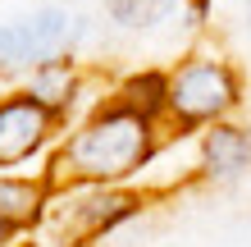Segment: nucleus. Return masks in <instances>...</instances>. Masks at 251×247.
Returning <instances> with one entry per match:
<instances>
[{
	"label": "nucleus",
	"mask_w": 251,
	"mask_h": 247,
	"mask_svg": "<svg viewBox=\"0 0 251 247\" xmlns=\"http://www.w3.org/2000/svg\"><path fill=\"white\" fill-rule=\"evenodd\" d=\"M165 137L169 133L160 124H146L137 114L119 110L110 96H100L60 137L41 174L50 179L55 192H64V188H132L137 174L155 165Z\"/></svg>",
	"instance_id": "1"
},
{
	"label": "nucleus",
	"mask_w": 251,
	"mask_h": 247,
	"mask_svg": "<svg viewBox=\"0 0 251 247\" xmlns=\"http://www.w3.org/2000/svg\"><path fill=\"white\" fill-rule=\"evenodd\" d=\"M247 101V74L224 51H192L169 69V124L178 137L238 119Z\"/></svg>",
	"instance_id": "2"
},
{
	"label": "nucleus",
	"mask_w": 251,
	"mask_h": 247,
	"mask_svg": "<svg viewBox=\"0 0 251 247\" xmlns=\"http://www.w3.org/2000/svg\"><path fill=\"white\" fill-rule=\"evenodd\" d=\"M146 197L137 188H64L55 192L46 234L55 247H92L132 215H142Z\"/></svg>",
	"instance_id": "3"
},
{
	"label": "nucleus",
	"mask_w": 251,
	"mask_h": 247,
	"mask_svg": "<svg viewBox=\"0 0 251 247\" xmlns=\"http://www.w3.org/2000/svg\"><path fill=\"white\" fill-rule=\"evenodd\" d=\"M78 37H82V19H73L60 5H46L14 23H0V78H14V74L27 78L37 64L73 55Z\"/></svg>",
	"instance_id": "4"
},
{
	"label": "nucleus",
	"mask_w": 251,
	"mask_h": 247,
	"mask_svg": "<svg viewBox=\"0 0 251 247\" xmlns=\"http://www.w3.org/2000/svg\"><path fill=\"white\" fill-rule=\"evenodd\" d=\"M64 124L50 110H41L23 87H5L0 92V174H14L19 165L46 156L60 147Z\"/></svg>",
	"instance_id": "5"
},
{
	"label": "nucleus",
	"mask_w": 251,
	"mask_h": 247,
	"mask_svg": "<svg viewBox=\"0 0 251 247\" xmlns=\"http://www.w3.org/2000/svg\"><path fill=\"white\" fill-rule=\"evenodd\" d=\"M251 169V128L242 119H224L197 133V179L210 188H228Z\"/></svg>",
	"instance_id": "6"
},
{
	"label": "nucleus",
	"mask_w": 251,
	"mask_h": 247,
	"mask_svg": "<svg viewBox=\"0 0 251 247\" xmlns=\"http://www.w3.org/2000/svg\"><path fill=\"white\" fill-rule=\"evenodd\" d=\"M50 206H55V188L46 174H0V220L19 238L46 229Z\"/></svg>",
	"instance_id": "7"
},
{
	"label": "nucleus",
	"mask_w": 251,
	"mask_h": 247,
	"mask_svg": "<svg viewBox=\"0 0 251 247\" xmlns=\"http://www.w3.org/2000/svg\"><path fill=\"white\" fill-rule=\"evenodd\" d=\"M82 69H78V60L73 55H60V60H46V64H37L32 74H27L19 87L27 96L37 101L41 110H50L55 119H60L64 128H69V119H73V110H78V96H82Z\"/></svg>",
	"instance_id": "8"
},
{
	"label": "nucleus",
	"mask_w": 251,
	"mask_h": 247,
	"mask_svg": "<svg viewBox=\"0 0 251 247\" xmlns=\"http://www.w3.org/2000/svg\"><path fill=\"white\" fill-rule=\"evenodd\" d=\"M119 110L137 114L146 124H169V69H132L105 92Z\"/></svg>",
	"instance_id": "9"
},
{
	"label": "nucleus",
	"mask_w": 251,
	"mask_h": 247,
	"mask_svg": "<svg viewBox=\"0 0 251 247\" xmlns=\"http://www.w3.org/2000/svg\"><path fill=\"white\" fill-rule=\"evenodd\" d=\"M183 0H105V19L128 27V32H142V27L165 23L169 14H178Z\"/></svg>",
	"instance_id": "10"
},
{
	"label": "nucleus",
	"mask_w": 251,
	"mask_h": 247,
	"mask_svg": "<svg viewBox=\"0 0 251 247\" xmlns=\"http://www.w3.org/2000/svg\"><path fill=\"white\" fill-rule=\"evenodd\" d=\"M210 14H215L210 0H183V23H187V32H205V27H210Z\"/></svg>",
	"instance_id": "11"
},
{
	"label": "nucleus",
	"mask_w": 251,
	"mask_h": 247,
	"mask_svg": "<svg viewBox=\"0 0 251 247\" xmlns=\"http://www.w3.org/2000/svg\"><path fill=\"white\" fill-rule=\"evenodd\" d=\"M14 247H55V243H50L46 234H23V238L14 243Z\"/></svg>",
	"instance_id": "12"
},
{
	"label": "nucleus",
	"mask_w": 251,
	"mask_h": 247,
	"mask_svg": "<svg viewBox=\"0 0 251 247\" xmlns=\"http://www.w3.org/2000/svg\"><path fill=\"white\" fill-rule=\"evenodd\" d=\"M14 243H19V234H14V229L0 220V247H14Z\"/></svg>",
	"instance_id": "13"
},
{
	"label": "nucleus",
	"mask_w": 251,
	"mask_h": 247,
	"mask_svg": "<svg viewBox=\"0 0 251 247\" xmlns=\"http://www.w3.org/2000/svg\"><path fill=\"white\" fill-rule=\"evenodd\" d=\"M242 9H247V32H251V0H242Z\"/></svg>",
	"instance_id": "14"
},
{
	"label": "nucleus",
	"mask_w": 251,
	"mask_h": 247,
	"mask_svg": "<svg viewBox=\"0 0 251 247\" xmlns=\"http://www.w3.org/2000/svg\"><path fill=\"white\" fill-rule=\"evenodd\" d=\"M210 5H215V0H210Z\"/></svg>",
	"instance_id": "15"
}]
</instances>
